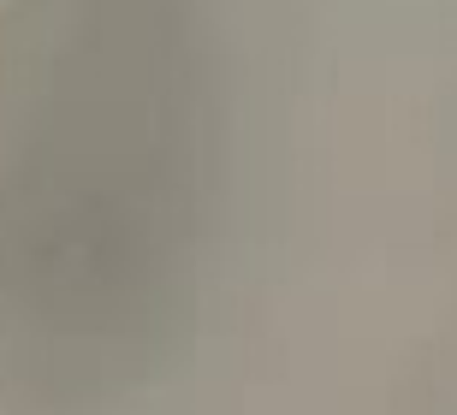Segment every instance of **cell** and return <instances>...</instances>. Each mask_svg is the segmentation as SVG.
<instances>
[{
	"mask_svg": "<svg viewBox=\"0 0 457 415\" xmlns=\"http://www.w3.org/2000/svg\"><path fill=\"white\" fill-rule=\"evenodd\" d=\"M0 6H12V0H0Z\"/></svg>",
	"mask_w": 457,
	"mask_h": 415,
	"instance_id": "cell-1",
	"label": "cell"
}]
</instances>
